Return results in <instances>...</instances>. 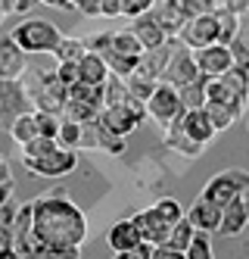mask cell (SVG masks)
<instances>
[{"label": "cell", "instance_id": "6da1fadb", "mask_svg": "<svg viewBox=\"0 0 249 259\" xmlns=\"http://www.w3.org/2000/svg\"><path fill=\"white\" fill-rule=\"evenodd\" d=\"M31 228L34 237L44 244L47 256L81 259V244L87 240V219L66 191H47L31 200Z\"/></svg>", "mask_w": 249, "mask_h": 259}, {"label": "cell", "instance_id": "7a4b0ae2", "mask_svg": "<svg viewBox=\"0 0 249 259\" xmlns=\"http://www.w3.org/2000/svg\"><path fill=\"white\" fill-rule=\"evenodd\" d=\"M249 103V72L240 66H231L218 78H206V103L203 109L212 119L215 132H224L231 128Z\"/></svg>", "mask_w": 249, "mask_h": 259}, {"label": "cell", "instance_id": "3957f363", "mask_svg": "<svg viewBox=\"0 0 249 259\" xmlns=\"http://www.w3.org/2000/svg\"><path fill=\"white\" fill-rule=\"evenodd\" d=\"M13 41L25 53H53L63 41V31L47 19H25L13 28Z\"/></svg>", "mask_w": 249, "mask_h": 259}, {"label": "cell", "instance_id": "277c9868", "mask_svg": "<svg viewBox=\"0 0 249 259\" xmlns=\"http://www.w3.org/2000/svg\"><path fill=\"white\" fill-rule=\"evenodd\" d=\"M246 191H249V172H246V169H224V172H218L215 178L206 181V188H203L200 197L224 209L227 203L237 200V197H243Z\"/></svg>", "mask_w": 249, "mask_h": 259}, {"label": "cell", "instance_id": "5b68a950", "mask_svg": "<svg viewBox=\"0 0 249 259\" xmlns=\"http://www.w3.org/2000/svg\"><path fill=\"white\" fill-rule=\"evenodd\" d=\"M146 116L156 125H162V132H165L168 125H175L184 116V103H181L178 88L168 84V81H159L156 91H153L150 100H146Z\"/></svg>", "mask_w": 249, "mask_h": 259}, {"label": "cell", "instance_id": "8992f818", "mask_svg": "<svg viewBox=\"0 0 249 259\" xmlns=\"http://www.w3.org/2000/svg\"><path fill=\"white\" fill-rule=\"evenodd\" d=\"M22 165L37 178H63V175H69L75 165H78V153L69 150V147H56V150H50L44 156L22 159Z\"/></svg>", "mask_w": 249, "mask_h": 259}, {"label": "cell", "instance_id": "52a82bcc", "mask_svg": "<svg viewBox=\"0 0 249 259\" xmlns=\"http://www.w3.org/2000/svg\"><path fill=\"white\" fill-rule=\"evenodd\" d=\"M200 75H203V72H200V66H196V60H193V50L184 47V44L178 41V44H175V53H171V60H168V66H165L162 81L175 84V88H184V84H190V81H196Z\"/></svg>", "mask_w": 249, "mask_h": 259}, {"label": "cell", "instance_id": "ba28073f", "mask_svg": "<svg viewBox=\"0 0 249 259\" xmlns=\"http://www.w3.org/2000/svg\"><path fill=\"white\" fill-rule=\"evenodd\" d=\"M146 119V106L143 109H134V106H103L97 122L106 128V132L119 135V138H128L134 128Z\"/></svg>", "mask_w": 249, "mask_h": 259}, {"label": "cell", "instance_id": "9c48e42d", "mask_svg": "<svg viewBox=\"0 0 249 259\" xmlns=\"http://www.w3.org/2000/svg\"><path fill=\"white\" fill-rule=\"evenodd\" d=\"M178 41L190 50H203L209 44H218V22H215V13L212 16H193L178 34Z\"/></svg>", "mask_w": 249, "mask_h": 259}, {"label": "cell", "instance_id": "30bf717a", "mask_svg": "<svg viewBox=\"0 0 249 259\" xmlns=\"http://www.w3.org/2000/svg\"><path fill=\"white\" fill-rule=\"evenodd\" d=\"M175 44L178 38H171L159 47H150L140 53V60H137V69H134V75H143V78H153V81H162L165 75V66L171 60V53H175Z\"/></svg>", "mask_w": 249, "mask_h": 259}, {"label": "cell", "instance_id": "8fae6325", "mask_svg": "<svg viewBox=\"0 0 249 259\" xmlns=\"http://www.w3.org/2000/svg\"><path fill=\"white\" fill-rule=\"evenodd\" d=\"M25 57L28 53L13 41V34H0V78L4 81H19L22 78L25 69H28Z\"/></svg>", "mask_w": 249, "mask_h": 259}, {"label": "cell", "instance_id": "7c38bea8", "mask_svg": "<svg viewBox=\"0 0 249 259\" xmlns=\"http://www.w3.org/2000/svg\"><path fill=\"white\" fill-rule=\"evenodd\" d=\"M193 60H196V66L206 78H218L234 66V57H231V47L227 44H209L203 50H193Z\"/></svg>", "mask_w": 249, "mask_h": 259}, {"label": "cell", "instance_id": "4fadbf2b", "mask_svg": "<svg viewBox=\"0 0 249 259\" xmlns=\"http://www.w3.org/2000/svg\"><path fill=\"white\" fill-rule=\"evenodd\" d=\"M31 113V100L25 94L22 81H4L0 78V122H13L16 116Z\"/></svg>", "mask_w": 249, "mask_h": 259}, {"label": "cell", "instance_id": "5bb4252c", "mask_svg": "<svg viewBox=\"0 0 249 259\" xmlns=\"http://www.w3.org/2000/svg\"><path fill=\"white\" fill-rule=\"evenodd\" d=\"M131 222H134V228L140 231V240H146V244H153V247L165 244L168 234H171V228H175L168 219H162L153 206L143 209V212H137V215H131Z\"/></svg>", "mask_w": 249, "mask_h": 259}, {"label": "cell", "instance_id": "9a60e30c", "mask_svg": "<svg viewBox=\"0 0 249 259\" xmlns=\"http://www.w3.org/2000/svg\"><path fill=\"white\" fill-rule=\"evenodd\" d=\"M178 128H181L190 141H196V144H203V147L218 135L206 109H184V116L178 119Z\"/></svg>", "mask_w": 249, "mask_h": 259}, {"label": "cell", "instance_id": "2e32d148", "mask_svg": "<svg viewBox=\"0 0 249 259\" xmlns=\"http://www.w3.org/2000/svg\"><path fill=\"white\" fill-rule=\"evenodd\" d=\"M128 31H131L134 38L140 41V47H143V50H150V47H159V44L171 41L168 34H165V28L159 25V19L153 16V10H150V13H140L137 19H131Z\"/></svg>", "mask_w": 249, "mask_h": 259}, {"label": "cell", "instance_id": "e0dca14e", "mask_svg": "<svg viewBox=\"0 0 249 259\" xmlns=\"http://www.w3.org/2000/svg\"><path fill=\"white\" fill-rule=\"evenodd\" d=\"M153 16L159 19V25L165 28L168 38H178L181 28L190 22V16H187L181 0H156V4H153Z\"/></svg>", "mask_w": 249, "mask_h": 259}, {"label": "cell", "instance_id": "ac0fdd59", "mask_svg": "<svg viewBox=\"0 0 249 259\" xmlns=\"http://www.w3.org/2000/svg\"><path fill=\"white\" fill-rule=\"evenodd\" d=\"M246 225H249V197L243 194V197L231 200V203L221 209V228H218V231L227 234V237H237V234L246 231Z\"/></svg>", "mask_w": 249, "mask_h": 259}, {"label": "cell", "instance_id": "d6986e66", "mask_svg": "<svg viewBox=\"0 0 249 259\" xmlns=\"http://www.w3.org/2000/svg\"><path fill=\"white\" fill-rule=\"evenodd\" d=\"M187 222L193 225L196 231H218L221 228V206H215V203H209L203 197H196V203L190 206V212H184Z\"/></svg>", "mask_w": 249, "mask_h": 259}, {"label": "cell", "instance_id": "ffe728a7", "mask_svg": "<svg viewBox=\"0 0 249 259\" xmlns=\"http://www.w3.org/2000/svg\"><path fill=\"white\" fill-rule=\"evenodd\" d=\"M106 240H109V250L125 253V250H134V247L140 244V231L134 228V222H131V219H122V222H116V225L109 228Z\"/></svg>", "mask_w": 249, "mask_h": 259}, {"label": "cell", "instance_id": "44dd1931", "mask_svg": "<svg viewBox=\"0 0 249 259\" xmlns=\"http://www.w3.org/2000/svg\"><path fill=\"white\" fill-rule=\"evenodd\" d=\"M106 78H109V66H106V60L100 57V53L87 50L84 57L78 60V81H84V84H103Z\"/></svg>", "mask_w": 249, "mask_h": 259}, {"label": "cell", "instance_id": "7402d4cb", "mask_svg": "<svg viewBox=\"0 0 249 259\" xmlns=\"http://www.w3.org/2000/svg\"><path fill=\"white\" fill-rule=\"evenodd\" d=\"M162 141H165V147L168 150H178L181 156H190V159H196V156H203V150L206 147L203 144H196V141H190L181 128H178V122L175 125H168L165 132H162Z\"/></svg>", "mask_w": 249, "mask_h": 259}, {"label": "cell", "instance_id": "603a6c76", "mask_svg": "<svg viewBox=\"0 0 249 259\" xmlns=\"http://www.w3.org/2000/svg\"><path fill=\"white\" fill-rule=\"evenodd\" d=\"M231 47V57H234V66L246 69L249 72V19H240V28L234 34V41L227 44Z\"/></svg>", "mask_w": 249, "mask_h": 259}, {"label": "cell", "instance_id": "cb8c5ba5", "mask_svg": "<svg viewBox=\"0 0 249 259\" xmlns=\"http://www.w3.org/2000/svg\"><path fill=\"white\" fill-rule=\"evenodd\" d=\"M10 138L22 147V144H28V141H34L37 138V122H34V113H22V116H16L13 122H10Z\"/></svg>", "mask_w": 249, "mask_h": 259}, {"label": "cell", "instance_id": "d4e9b609", "mask_svg": "<svg viewBox=\"0 0 249 259\" xmlns=\"http://www.w3.org/2000/svg\"><path fill=\"white\" fill-rule=\"evenodd\" d=\"M69 97L72 100H81L93 109H103V84H84V81H75L69 88Z\"/></svg>", "mask_w": 249, "mask_h": 259}, {"label": "cell", "instance_id": "484cf974", "mask_svg": "<svg viewBox=\"0 0 249 259\" xmlns=\"http://www.w3.org/2000/svg\"><path fill=\"white\" fill-rule=\"evenodd\" d=\"M84 53H87V41L66 38V34H63V41H60V47L53 50V57H56V63H78Z\"/></svg>", "mask_w": 249, "mask_h": 259}, {"label": "cell", "instance_id": "4316f807", "mask_svg": "<svg viewBox=\"0 0 249 259\" xmlns=\"http://www.w3.org/2000/svg\"><path fill=\"white\" fill-rule=\"evenodd\" d=\"M90 125H93V144H97L100 150H106V153H112V156H122V153H125V138L106 132L100 122H90Z\"/></svg>", "mask_w": 249, "mask_h": 259}, {"label": "cell", "instance_id": "83f0119b", "mask_svg": "<svg viewBox=\"0 0 249 259\" xmlns=\"http://www.w3.org/2000/svg\"><path fill=\"white\" fill-rule=\"evenodd\" d=\"M215 22H218V44H231L237 28H240V16L231 13V10H224V7H218L215 10Z\"/></svg>", "mask_w": 249, "mask_h": 259}, {"label": "cell", "instance_id": "f1b7e54d", "mask_svg": "<svg viewBox=\"0 0 249 259\" xmlns=\"http://www.w3.org/2000/svg\"><path fill=\"white\" fill-rule=\"evenodd\" d=\"M178 94H181L184 109H203V103H206V75H200L196 81L178 88Z\"/></svg>", "mask_w": 249, "mask_h": 259}, {"label": "cell", "instance_id": "f546056e", "mask_svg": "<svg viewBox=\"0 0 249 259\" xmlns=\"http://www.w3.org/2000/svg\"><path fill=\"white\" fill-rule=\"evenodd\" d=\"M97 116H100V109H93V106H87V103H81V100H66V106H63V119H69V122H78V125H87V122H97Z\"/></svg>", "mask_w": 249, "mask_h": 259}, {"label": "cell", "instance_id": "4dcf8cb0", "mask_svg": "<svg viewBox=\"0 0 249 259\" xmlns=\"http://www.w3.org/2000/svg\"><path fill=\"white\" fill-rule=\"evenodd\" d=\"M125 84H128V91H131V97L134 100H140L143 106H146V100H150V94L156 91V84L159 81H153V78H143V75H125Z\"/></svg>", "mask_w": 249, "mask_h": 259}, {"label": "cell", "instance_id": "1f68e13d", "mask_svg": "<svg viewBox=\"0 0 249 259\" xmlns=\"http://www.w3.org/2000/svg\"><path fill=\"white\" fill-rule=\"evenodd\" d=\"M193 234H196V228L187 222V215L178 222L175 228H171V234H168V244L175 247V250H181V253H187V247H190V240H193Z\"/></svg>", "mask_w": 249, "mask_h": 259}, {"label": "cell", "instance_id": "d6a6232c", "mask_svg": "<svg viewBox=\"0 0 249 259\" xmlns=\"http://www.w3.org/2000/svg\"><path fill=\"white\" fill-rule=\"evenodd\" d=\"M56 141H60V147H69V150H75V147H78V144L84 141V125L63 119V125H60V135H56Z\"/></svg>", "mask_w": 249, "mask_h": 259}, {"label": "cell", "instance_id": "836d02e7", "mask_svg": "<svg viewBox=\"0 0 249 259\" xmlns=\"http://www.w3.org/2000/svg\"><path fill=\"white\" fill-rule=\"evenodd\" d=\"M56 147H60V141H56V138H41V135H37L34 141L22 144V159H34V156H44V153L56 150Z\"/></svg>", "mask_w": 249, "mask_h": 259}, {"label": "cell", "instance_id": "e575fe53", "mask_svg": "<svg viewBox=\"0 0 249 259\" xmlns=\"http://www.w3.org/2000/svg\"><path fill=\"white\" fill-rule=\"evenodd\" d=\"M184 256H187V259H215V256H212V244H209V234H206V231H196Z\"/></svg>", "mask_w": 249, "mask_h": 259}, {"label": "cell", "instance_id": "d590c367", "mask_svg": "<svg viewBox=\"0 0 249 259\" xmlns=\"http://www.w3.org/2000/svg\"><path fill=\"white\" fill-rule=\"evenodd\" d=\"M34 122H37V135H41V138H56V135H60V125H63V116L37 113V109H34Z\"/></svg>", "mask_w": 249, "mask_h": 259}, {"label": "cell", "instance_id": "8d00e7d4", "mask_svg": "<svg viewBox=\"0 0 249 259\" xmlns=\"http://www.w3.org/2000/svg\"><path fill=\"white\" fill-rule=\"evenodd\" d=\"M153 209H156L162 219H168L171 225H178V222L184 219V209H181V203H178L175 197H162V200H156V206H153Z\"/></svg>", "mask_w": 249, "mask_h": 259}, {"label": "cell", "instance_id": "74e56055", "mask_svg": "<svg viewBox=\"0 0 249 259\" xmlns=\"http://www.w3.org/2000/svg\"><path fill=\"white\" fill-rule=\"evenodd\" d=\"M187 16L193 19V16H212L218 10V0H181Z\"/></svg>", "mask_w": 249, "mask_h": 259}, {"label": "cell", "instance_id": "f35d334b", "mask_svg": "<svg viewBox=\"0 0 249 259\" xmlns=\"http://www.w3.org/2000/svg\"><path fill=\"white\" fill-rule=\"evenodd\" d=\"M153 4L156 0H122V16H128V19H137L140 13H150Z\"/></svg>", "mask_w": 249, "mask_h": 259}, {"label": "cell", "instance_id": "ab89813d", "mask_svg": "<svg viewBox=\"0 0 249 259\" xmlns=\"http://www.w3.org/2000/svg\"><path fill=\"white\" fill-rule=\"evenodd\" d=\"M56 78H60L66 88H72L78 81V63H56Z\"/></svg>", "mask_w": 249, "mask_h": 259}, {"label": "cell", "instance_id": "60d3db41", "mask_svg": "<svg viewBox=\"0 0 249 259\" xmlns=\"http://www.w3.org/2000/svg\"><path fill=\"white\" fill-rule=\"evenodd\" d=\"M116 259H153V244L140 240L134 250H125V253H116Z\"/></svg>", "mask_w": 249, "mask_h": 259}, {"label": "cell", "instance_id": "b9f144b4", "mask_svg": "<svg viewBox=\"0 0 249 259\" xmlns=\"http://www.w3.org/2000/svg\"><path fill=\"white\" fill-rule=\"evenodd\" d=\"M10 194H13V175H10L7 162H4V165H0V206L10 203Z\"/></svg>", "mask_w": 249, "mask_h": 259}, {"label": "cell", "instance_id": "7bdbcfd3", "mask_svg": "<svg viewBox=\"0 0 249 259\" xmlns=\"http://www.w3.org/2000/svg\"><path fill=\"white\" fill-rule=\"evenodd\" d=\"M153 259H187V256H184L181 250H175V247L165 240V244H156V247H153Z\"/></svg>", "mask_w": 249, "mask_h": 259}, {"label": "cell", "instance_id": "ee69618b", "mask_svg": "<svg viewBox=\"0 0 249 259\" xmlns=\"http://www.w3.org/2000/svg\"><path fill=\"white\" fill-rule=\"evenodd\" d=\"M100 16L103 19H116V16H122V0H103Z\"/></svg>", "mask_w": 249, "mask_h": 259}, {"label": "cell", "instance_id": "f6af8a7d", "mask_svg": "<svg viewBox=\"0 0 249 259\" xmlns=\"http://www.w3.org/2000/svg\"><path fill=\"white\" fill-rule=\"evenodd\" d=\"M100 7H103V0H81V4H78V10L84 16H90V19H97V16H100Z\"/></svg>", "mask_w": 249, "mask_h": 259}, {"label": "cell", "instance_id": "bcb514c9", "mask_svg": "<svg viewBox=\"0 0 249 259\" xmlns=\"http://www.w3.org/2000/svg\"><path fill=\"white\" fill-rule=\"evenodd\" d=\"M224 10H231V13L240 16V19H246V13H249V0H224Z\"/></svg>", "mask_w": 249, "mask_h": 259}, {"label": "cell", "instance_id": "7dc6e473", "mask_svg": "<svg viewBox=\"0 0 249 259\" xmlns=\"http://www.w3.org/2000/svg\"><path fill=\"white\" fill-rule=\"evenodd\" d=\"M34 4H37V0H16V4H13V10H16V13H25V10H31Z\"/></svg>", "mask_w": 249, "mask_h": 259}, {"label": "cell", "instance_id": "c3c4849f", "mask_svg": "<svg viewBox=\"0 0 249 259\" xmlns=\"http://www.w3.org/2000/svg\"><path fill=\"white\" fill-rule=\"evenodd\" d=\"M37 4H47V7H56V10H72L66 0H37Z\"/></svg>", "mask_w": 249, "mask_h": 259}, {"label": "cell", "instance_id": "681fc988", "mask_svg": "<svg viewBox=\"0 0 249 259\" xmlns=\"http://www.w3.org/2000/svg\"><path fill=\"white\" fill-rule=\"evenodd\" d=\"M0 259H22V256H19L13 247H4V250H0Z\"/></svg>", "mask_w": 249, "mask_h": 259}, {"label": "cell", "instance_id": "f907efd6", "mask_svg": "<svg viewBox=\"0 0 249 259\" xmlns=\"http://www.w3.org/2000/svg\"><path fill=\"white\" fill-rule=\"evenodd\" d=\"M4 247H13V240H10V234L0 231V250H4Z\"/></svg>", "mask_w": 249, "mask_h": 259}, {"label": "cell", "instance_id": "816d5d0a", "mask_svg": "<svg viewBox=\"0 0 249 259\" xmlns=\"http://www.w3.org/2000/svg\"><path fill=\"white\" fill-rule=\"evenodd\" d=\"M66 4H69L72 10H78V4H81V0H66Z\"/></svg>", "mask_w": 249, "mask_h": 259}, {"label": "cell", "instance_id": "f5cc1de1", "mask_svg": "<svg viewBox=\"0 0 249 259\" xmlns=\"http://www.w3.org/2000/svg\"><path fill=\"white\" fill-rule=\"evenodd\" d=\"M47 259H63V256H47Z\"/></svg>", "mask_w": 249, "mask_h": 259}, {"label": "cell", "instance_id": "db71d44e", "mask_svg": "<svg viewBox=\"0 0 249 259\" xmlns=\"http://www.w3.org/2000/svg\"><path fill=\"white\" fill-rule=\"evenodd\" d=\"M246 128H249V116H246Z\"/></svg>", "mask_w": 249, "mask_h": 259}, {"label": "cell", "instance_id": "11a10c76", "mask_svg": "<svg viewBox=\"0 0 249 259\" xmlns=\"http://www.w3.org/2000/svg\"><path fill=\"white\" fill-rule=\"evenodd\" d=\"M0 165H4V156H0Z\"/></svg>", "mask_w": 249, "mask_h": 259}, {"label": "cell", "instance_id": "9f6ffc18", "mask_svg": "<svg viewBox=\"0 0 249 259\" xmlns=\"http://www.w3.org/2000/svg\"><path fill=\"white\" fill-rule=\"evenodd\" d=\"M246 19H249V13H246Z\"/></svg>", "mask_w": 249, "mask_h": 259}]
</instances>
